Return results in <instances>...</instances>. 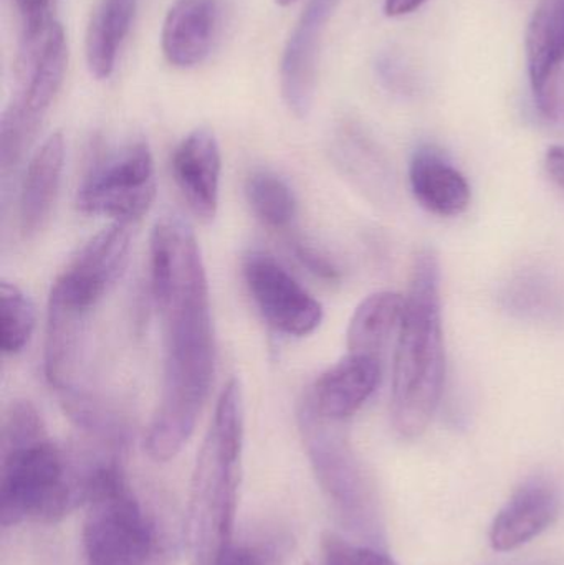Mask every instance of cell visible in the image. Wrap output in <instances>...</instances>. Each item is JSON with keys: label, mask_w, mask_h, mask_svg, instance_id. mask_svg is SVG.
<instances>
[{"label": "cell", "mask_w": 564, "mask_h": 565, "mask_svg": "<svg viewBox=\"0 0 564 565\" xmlns=\"http://www.w3.org/2000/svg\"><path fill=\"white\" fill-rule=\"evenodd\" d=\"M151 289L162 322V384L145 448L166 463L194 434L215 374L207 271L194 231L178 215L152 228Z\"/></svg>", "instance_id": "6da1fadb"}, {"label": "cell", "mask_w": 564, "mask_h": 565, "mask_svg": "<svg viewBox=\"0 0 564 565\" xmlns=\"http://www.w3.org/2000/svg\"><path fill=\"white\" fill-rule=\"evenodd\" d=\"M102 458L65 454L32 402H12L0 437V523H58L88 501Z\"/></svg>", "instance_id": "7a4b0ae2"}, {"label": "cell", "mask_w": 564, "mask_h": 565, "mask_svg": "<svg viewBox=\"0 0 564 565\" xmlns=\"http://www.w3.org/2000/svg\"><path fill=\"white\" fill-rule=\"evenodd\" d=\"M446 381L440 265L433 250L414 258L403 324L394 352L391 420L404 438L424 434L433 420Z\"/></svg>", "instance_id": "3957f363"}, {"label": "cell", "mask_w": 564, "mask_h": 565, "mask_svg": "<svg viewBox=\"0 0 564 565\" xmlns=\"http://www.w3.org/2000/svg\"><path fill=\"white\" fill-rule=\"evenodd\" d=\"M244 437V391L238 379H231L219 395L192 473L184 527L192 565H221L234 544Z\"/></svg>", "instance_id": "277c9868"}, {"label": "cell", "mask_w": 564, "mask_h": 565, "mask_svg": "<svg viewBox=\"0 0 564 565\" xmlns=\"http://www.w3.org/2000/svg\"><path fill=\"white\" fill-rule=\"evenodd\" d=\"M305 451L324 497L341 523L374 544L381 540V511L373 481L354 454L341 424L321 417L307 397L298 404Z\"/></svg>", "instance_id": "5b68a950"}, {"label": "cell", "mask_w": 564, "mask_h": 565, "mask_svg": "<svg viewBox=\"0 0 564 565\" xmlns=\"http://www.w3.org/2000/svg\"><path fill=\"white\" fill-rule=\"evenodd\" d=\"M156 199V171L151 149L132 142L96 162L76 194V207L86 215L135 224Z\"/></svg>", "instance_id": "8992f818"}, {"label": "cell", "mask_w": 564, "mask_h": 565, "mask_svg": "<svg viewBox=\"0 0 564 565\" xmlns=\"http://www.w3.org/2000/svg\"><path fill=\"white\" fill-rule=\"evenodd\" d=\"M242 271L255 306L275 331L305 338L320 328L323 306L277 258L260 250L248 252Z\"/></svg>", "instance_id": "52a82bcc"}, {"label": "cell", "mask_w": 564, "mask_h": 565, "mask_svg": "<svg viewBox=\"0 0 564 565\" xmlns=\"http://www.w3.org/2000/svg\"><path fill=\"white\" fill-rule=\"evenodd\" d=\"M66 63L68 49L63 26L46 12L26 17L15 66L20 89L13 105L43 121L62 88Z\"/></svg>", "instance_id": "ba28073f"}, {"label": "cell", "mask_w": 564, "mask_h": 565, "mask_svg": "<svg viewBox=\"0 0 564 565\" xmlns=\"http://www.w3.org/2000/svg\"><path fill=\"white\" fill-rule=\"evenodd\" d=\"M132 225L111 222L99 231L56 278L50 295L93 311L121 280L131 254Z\"/></svg>", "instance_id": "9c48e42d"}, {"label": "cell", "mask_w": 564, "mask_h": 565, "mask_svg": "<svg viewBox=\"0 0 564 565\" xmlns=\"http://www.w3.org/2000/svg\"><path fill=\"white\" fill-rule=\"evenodd\" d=\"M340 0H310L281 58V96L297 118L310 115L317 83L320 40Z\"/></svg>", "instance_id": "30bf717a"}, {"label": "cell", "mask_w": 564, "mask_h": 565, "mask_svg": "<svg viewBox=\"0 0 564 565\" xmlns=\"http://www.w3.org/2000/svg\"><path fill=\"white\" fill-rule=\"evenodd\" d=\"M530 85L540 111L550 119L562 113L558 75L564 63V0H540L525 39Z\"/></svg>", "instance_id": "8fae6325"}, {"label": "cell", "mask_w": 564, "mask_h": 565, "mask_svg": "<svg viewBox=\"0 0 564 565\" xmlns=\"http://www.w3.org/2000/svg\"><path fill=\"white\" fill-rule=\"evenodd\" d=\"M171 168L192 214L205 224L214 221L221 204L222 175L221 146L214 132L207 128L189 132L174 149Z\"/></svg>", "instance_id": "7c38bea8"}, {"label": "cell", "mask_w": 564, "mask_h": 565, "mask_svg": "<svg viewBox=\"0 0 564 565\" xmlns=\"http://www.w3.org/2000/svg\"><path fill=\"white\" fill-rule=\"evenodd\" d=\"M383 361L371 355L351 354L324 371L305 397L328 420L353 417L380 387Z\"/></svg>", "instance_id": "4fadbf2b"}, {"label": "cell", "mask_w": 564, "mask_h": 565, "mask_svg": "<svg viewBox=\"0 0 564 565\" xmlns=\"http://www.w3.org/2000/svg\"><path fill=\"white\" fill-rule=\"evenodd\" d=\"M562 510L558 488L543 478L523 483L497 514L490 530L493 550L515 551L549 530Z\"/></svg>", "instance_id": "5bb4252c"}, {"label": "cell", "mask_w": 564, "mask_h": 565, "mask_svg": "<svg viewBox=\"0 0 564 565\" xmlns=\"http://www.w3.org/2000/svg\"><path fill=\"white\" fill-rule=\"evenodd\" d=\"M65 169V139L62 132H53L36 149L26 166L20 189V231L25 237H35L52 217L58 199Z\"/></svg>", "instance_id": "9a60e30c"}, {"label": "cell", "mask_w": 564, "mask_h": 565, "mask_svg": "<svg viewBox=\"0 0 564 565\" xmlns=\"http://www.w3.org/2000/svg\"><path fill=\"white\" fill-rule=\"evenodd\" d=\"M217 0H175L162 26V52L178 68H192L211 52Z\"/></svg>", "instance_id": "2e32d148"}, {"label": "cell", "mask_w": 564, "mask_h": 565, "mask_svg": "<svg viewBox=\"0 0 564 565\" xmlns=\"http://www.w3.org/2000/svg\"><path fill=\"white\" fill-rule=\"evenodd\" d=\"M409 184L417 202L440 217H456L469 207L470 185L466 175L437 149L416 151L409 166Z\"/></svg>", "instance_id": "e0dca14e"}, {"label": "cell", "mask_w": 564, "mask_h": 565, "mask_svg": "<svg viewBox=\"0 0 564 565\" xmlns=\"http://www.w3.org/2000/svg\"><path fill=\"white\" fill-rule=\"evenodd\" d=\"M404 309L406 296L397 292L380 291L363 299L348 324V352L383 361L391 339L400 334Z\"/></svg>", "instance_id": "ac0fdd59"}, {"label": "cell", "mask_w": 564, "mask_h": 565, "mask_svg": "<svg viewBox=\"0 0 564 565\" xmlns=\"http://www.w3.org/2000/svg\"><path fill=\"white\" fill-rule=\"evenodd\" d=\"M138 0H99L86 30V63L95 78L105 79L115 70L123 40L131 29Z\"/></svg>", "instance_id": "d6986e66"}, {"label": "cell", "mask_w": 564, "mask_h": 565, "mask_svg": "<svg viewBox=\"0 0 564 565\" xmlns=\"http://www.w3.org/2000/svg\"><path fill=\"white\" fill-rule=\"evenodd\" d=\"M506 308L522 319L560 322L564 319V289L542 271H525L513 278L503 295Z\"/></svg>", "instance_id": "ffe728a7"}, {"label": "cell", "mask_w": 564, "mask_h": 565, "mask_svg": "<svg viewBox=\"0 0 564 565\" xmlns=\"http://www.w3.org/2000/svg\"><path fill=\"white\" fill-rule=\"evenodd\" d=\"M245 195L257 218L275 231L290 228L297 218V195L290 184L275 172L267 169L252 172L245 182Z\"/></svg>", "instance_id": "44dd1931"}, {"label": "cell", "mask_w": 564, "mask_h": 565, "mask_svg": "<svg viewBox=\"0 0 564 565\" xmlns=\"http://www.w3.org/2000/svg\"><path fill=\"white\" fill-rule=\"evenodd\" d=\"M338 162L344 174L370 198L386 202L393 194V174L380 152L361 136L347 135L338 146Z\"/></svg>", "instance_id": "7402d4cb"}, {"label": "cell", "mask_w": 564, "mask_h": 565, "mask_svg": "<svg viewBox=\"0 0 564 565\" xmlns=\"http://www.w3.org/2000/svg\"><path fill=\"white\" fill-rule=\"evenodd\" d=\"M36 311L32 299L15 282L0 281V348L15 355L29 345L35 331Z\"/></svg>", "instance_id": "603a6c76"}, {"label": "cell", "mask_w": 564, "mask_h": 565, "mask_svg": "<svg viewBox=\"0 0 564 565\" xmlns=\"http://www.w3.org/2000/svg\"><path fill=\"white\" fill-rule=\"evenodd\" d=\"M291 540L285 533L265 534L245 543L232 544L221 565H285Z\"/></svg>", "instance_id": "cb8c5ba5"}, {"label": "cell", "mask_w": 564, "mask_h": 565, "mask_svg": "<svg viewBox=\"0 0 564 565\" xmlns=\"http://www.w3.org/2000/svg\"><path fill=\"white\" fill-rule=\"evenodd\" d=\"M323 565H397L386 554L371 546H360L333 531L321 536Z\"/></svg>", "instance_id": "d4e9b609"}, {"label": "cell", "mask_w": 564, "mask_h": 565, "mask_svg": "<svg viewBox=\"0 0 564 565\" xmlns=\"http://www.w3.org/2000/svg\"><path fill=\"white\" fill-rule=\"evenodd\" d=\"M83 551L86 565H148L138 547L121 541H88Z\"/></svg>", "instance_id": "484cf974"}, {"label": "cell", "mask_w": 564, "mask_h": 565, "mask_svg": "<svg viewBox=\"0 0 564 565\" xmlns=\"http://www.w3.org/2000/svg\"><path fill=\"white\" fill-rule=\"evenodd\" d=\"M294 254L300 260V264L308 268V271L317 275L321 280H340V270L334 267L333 262L328 260L324 255L315 250L313 247H308V245L301 244V242H294Z\"/></svg>", "instance_id": "4316f807"}, {"label": "cell", "mask_w": 564, "mask_h": 565, "mask_svg": "<svg viewBox=\"0 0 564 565\" xmlns=\"http://www.w3.org/2000/svg\"><path fill=\"white\" fill-rule=\"evenodd\" d=\"M545 168L552 181L564 192V146H552L546 151Z\"/></svg>", "instance_id": "83f0119b"}, {"label": "cell", "mask_w": 564, "mask_h": 565, "mask_svg": "<svg viewBox=\"0 0 564 565\" xmlns=\"http://www.w3.org/2000/svg\"><path fill=\"white\" fill-rule=\"evenodd\" d=\"M427 0H386L384 12L387 17H403L416 12Z\"/></svg>", "instance_id": "f1b7e54d"}, {"label": "cell", "mask_w": 564, "mask_h": 565, "mask_svg": "<svg viewBox=\"0 0 564 565\" xmlns=\"http://www.w3.org/2000/svg\"><path fill=\"white\" fill-rule=\"evenodd\" d=\"M50 0H17L22 12L26 17L36 15V13L46 12Z\"/></svg>", "instance_id": "f546056e"}, {"label": "cell", "mask_w": 564, "mask_h": 565, "mask_svg": "<svg viewBox=\"0 0 564 565\" xmlns=\"http://www.w3.org/2000/svg\"><path fill=\"white\" fill-rule=\"evenodd\" d=\"M493 565H555L553 563H549V561H519V563H503V564H493Z\"/></svg>", "instance_id": "4dcf8cb0"}, {"label": "cell", "mask_w": 564, "mask_h": 565, "mask_svg": "<svg viewBox=\"0 0 564 565\" xmlns=\"http://www.w3.org/2000/svg\"><path fill=\"white\" fill-rule=\"evenodd\" d=\"M280 6H290V3L297 2V0H277Z\"/></svg>", "instance_id": "1f68e13d"}, {"label": "cell", "mask_w": 564, "mask_h": 565, "mask_svg": "<svg viewBox=\"0 0 564 565\" xmlns=\"http://www.w3.org/2000/svg\"><path fill=\"white\" fill-rule=\"evenodd\" d=\"M307 565H311V564H307Z\"/></svg>", "instance_id": "d6a6232c"}]
</instances>
